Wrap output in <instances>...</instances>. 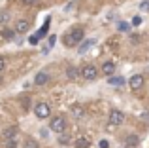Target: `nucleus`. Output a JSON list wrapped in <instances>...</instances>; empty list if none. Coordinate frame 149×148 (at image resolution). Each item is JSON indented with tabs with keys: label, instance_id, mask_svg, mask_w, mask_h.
Masks as SVG:
<instances>
[{
	"label": "nucleus",
	"instance_id": "nucleus-1",
	"mask_svg": "<svg viewBox=\"0 0 149 148\" xmlns=\"http://www.w3.org/2000/svg\"><path fill=\"white\" fill-rule=\"evenodd\" d=\"M83 40V29L81 27H76V29H72L68 34L64 36V44L66 46H76L77 42Z\"/></svg>",
	"mask_w": 149,
	"mask_h": 148
},
{
	"label": "nucleus",
	"instance_id": "nucleus-2",
	"mask_svg": "<svg viewBox=\"0 0 149 148\" xmlns=\"http://www.w3.org/2000/svg\"><path fill=\"white\" fill-rule=\"evenodd\" d=\"M49 127H51V131H55V133H61V135H62V131L66 129V120L62 118V116H55V118L51 120Z\"/></svg>",
	"mask_w": 149,
	"mask_h": 148
},
{
	"label": "nucleus",
	"instance_id": "nucleus-3",
	"mask_svg": "<svg viewBox=\"0 0 149 148\" xmlns=\"http://www.w3.org/2000/svg\"><path fill=\"white\" fill-rule=\"evenodd\" d=\"M34 114H36V118L44 120V118H47L51 114V106L47 103H40V104H36V108H34Z\"/></svg>",
	"mask_w": 149,
	"mask_h": 148
},
{
	"label": "nucleus",
	"instance_id": "nucleus-4",
	"mask_svg": "<svg viewBox=\"0 0 149 148\" xmlns=\"http://www.w3.org/2000/svg\"><path fill=\"white\" fill-rule=\"evenodd\" d=\"M123 120H125V114L121 110H111L109 116H108V123L109 125H121Z\"/></svg>",
	"mask_w": 149,
	"mask_h": 148
},
{
	"label": "nucleus",
	"instance_id": "nucleus-5",
	"mask_svg": "<svg viewBox=\"0 0 149 148\" xmlns=\"http://www.w3.org/2000/svg\"><path fill=\"white\" fill-rule=\"evenodd\" d=\"M128 85H130L132 91H138V89L143 87V76L142 74H134V76L128 80Z\"/></svg>",
	"mask_w": 149,
	"mask_h": 148
},
{
	"label": "nucleus",
	"instance_id": "nucleus-6",
	"mask_svg": "<svg viewBox=\"0 0 149 148\" xmlns=\"http://www.w3.org/2000/svg\"><path fill=\"white\" fill-rule=\"evenodd\" d=\"M85 80H96V76H98V70H96L95 65H87V67H83V70H81Z\"/></svg>",
	"mask_w": 149,
	"mask_h": 148
},
{
	"label": "nucleus",
	"instance_id": "nucleus-7",
	"mask_svg": "<svg viewBox=\"0 0 149 148\" xmlns=\"http://www.w3.org/2000/svg\"><path fill=\"white\" fill-rule=\"evenodd\" d=\"M49 82V74L47 72H38L36 76H34V84L36 85H44Z\"/></svg>",
	"mask_w": 149,
	"mask_h": 148
},
{
	"label": "nucleus",
	"instance_id": "nucleus-8",
	"mask_svg": "<svg viewBox=\"0 0 149 148\" xmlns=\"http://www.w3.org/2000/svg\"><path fill=\"white\" fill-rule=\"evenodd\" d=\"M29 21H26V19H19L17 23H15V32H26V30H29Z\"/></svg>",
	"mask_w": 149,
	"mask_h": 148
},
{
	"label": "nucleus",
	"instance_id": "nucleus-9",
	"mask_svg": "<svg viewBox=\"0 0 149 148\" xmlns=\"http://www.w3.org/2000/svg\"><path fill=\"white\" fill-rule=\"evenodd\" d=\"M49 27H51V17H47V19H45V23H44V27H42V29H40V30H38V32H36V36H38V38H44V36H45V34H47V30H49Z\"/></svg>",
	"mask_w": 149,
	"mask_h": 148
},
{
	"label": "nucleus",
	"instance_id": "nucleus-10",
	"mask_svg": "<svg viewBox=\"0 0 149 148\" xmlns=\"http://www.w3.org/2000/svg\"><path fill=\"white\" fill-rule=\"evenodd\" d=\"M125 78L123 76H111V78H108V84L109 85H125Z\"/></svg>",
	"mask_w": 149,
	"mask_h": 148
},
{
	"label": "nucleus",
	"instance_id": "nucleus-11",
	"mask_svg": "<svg viewBox=\"0 0 149 148\" xmlns=\"http://www.w3.org/2000/svg\"><path fill=\"white\" fill-rule=\"evenodd\" d=\"M2 135H4V137L8 139V141H13V137L17 135V125H11L10 129H6V131H4Z\"/></svg>",
	"mask_w": 149,
	"mask_h": 148
},
{
	"label": "nucleus",
	"instance_id": "nucleus-12",
	"mask_svg": "<svg viewBox=\"0 0 149 148\" xmlns=\"http://www.w3.org/2000/svg\"><path fill=\"white\" fill-rule=\"evenodd\" d=\"M102 72H104L106 76H111V74L115 72V65L113 63H104L102 65Z\"/></svg>",
	"mask_w": 149,
	"mask_h": 148
},
{
	"label": "nucleus",
	"instance_id": "nucleus-13",
	"mask_svg": "<svg viewBox=\"0 0 149 148\" xmlns=\"http://www.w3.org/2000/svg\"><path fill=\"white\" fill-rule=\"evenodd\" d=\"M66 74H68V78L70 80H77V76H79V68L77 67H68V70H66Z\"/></svg>",
	"mask_w": 149,
	"mask_h": 148
},
{
	"label": "nucleus",
	"instance_id": "nucleus-14",
	"mask_svg": "<svg viewBox=\"0 0 149 148\" xmlns=\"http://www.w3.org/2000/svg\"><path fill=\"white\" fill-rule=\"evenodd\" d=\"M72 114L76 116V118H81V116L85 114V108H83V106H79V104H76V106L72 108Z\"/></svg>",
	"mask_w": 149,
	"mask_h": 148
},
{
	"label": "nucleus",
	"instance_id": "nucleus-15",
	"mask_svg": "<svg viewBox=\"0 0 149 148\" xmlns=\"http://www.w3.org/2000/svg\"><path fill=\"white\" fill-rule=\"evenodd\" d=\"M76 148H89V139L79 137V139L76 141Z\"/></svg>",
	"mask_w": 149,
	"mask_h": 148
},
{
	"label": "nucleus",
	"instance_id": "nucleus-16",
	"mask_svg": "<svg viewBox=\"0 0 149 148\" xmlns=\"http://www.w3.org/2000/svg\"><path fill=\"white\" fill-rule=\"evenodd\" d=\"M138 142H140V139L138 137H136V135H130V137H128L127 139V146H138Z\"/></svg>",
	"mask_w": 149,
	"mask_h": 148
},
{
	"label": "nucleus",
	"instance_id": "nucleus-17",
	"mask_svg": "<svg viewBox=\"0 0 149 148\" xmlns=\"http://www.w3.org/2000/svg\"><path fill=\"white\" fill-rule=\"evenodd\" d=\"M2 36L6 38V40H13L15 32H13V30H10V29H4V30H2Z\"/></svg>",
	"mask_w": 149,
	"mask_h": 148
},
{
	"label": "nucleus",
	"instance_id": "nucleus-18",
	"mask_svg": "<svg viewBox=\"0 0 149 148\" xmlns=\"http://www.w3.org/2000/svg\"><path fill=\"white\" fill-rule=\"evenodd\" d=\"M91 46H93V40H87L85 44H81V46H79V49H77V51H79V53H85L89 48H91Z\"/></svg>",
	"mask_w": 149,
	"mask_h": 148
},
{
	"label": "nucleus",
	"instance_id": "nucleus-19",
	"mask_svg": "<svg viewBox=\"0 0 149 148\" xmlns=\"http://www.w3.org/2000/svg\"><path fill=\"white\" fill-rule=\"evenodd\" d=\"M132 25L140 27V25H142V17H140V15H134V17H132Z\"/></svg>",
	"mask_w": 149,
	"mask_h": 148
},
{
	"label": "nucleus",
	"instance_id": "nucleus-20",
	"mask_svg": "<svg viewBox=\"0 0 149 148\" xmlns=\"http://www.w3.org/2000/svg\"><path fill=\"white\" fill-rule=\"evenodd\" d=\"M117 29H119V30H125V32H127V30L130 29V25H128V23H123V21H121L119 25H117Z\"/></svg>",
	"mask_w": 149,
	"mask_h": 148
},
{
	"label": "nucleus",
	"instance_id": "nucleus-21",
	"mask_svg": "<svg viewBox=\"0 0 149 148\" xmlns=\"http://www.w3.org/2000/svg\"><path fill=\"white\" fill-rule=\"evenodd\" d=\"M58 142H61V144H68L70 137H68V135H61V137H58Z\"/></svg>",
	"mask_w": 149,
	"mask_h": 148
},
{
	"label": "nucleus",
	"instance_id": "nucleus-22",
	"mask_svg": "<svg viewBox=\"0 0 149 148\" xmlns=\"http://www.w3.org/2000/svg\"><path fill=\"white\" fill-rule=\"evenodd\" d=\"M25 148H38V142L32 141V139H29V141H26V144H25Z\"/></svg>",
	"mask_w": 149,
	"mask_h": 148
},
{
	"label": "nucleus",
	"instance_id": "nucleus-23",
	"mask_svg": "<svg viewBox=\"0 0 149 148\" xmlns=\"http://www.w3.org/2000/svg\"><path fill=\"white\" fill-rule=\"evenodd\" d=\"M140 10H142V11H149V0H143V2L140 4Z\"/></svg>",
	"mask_w": 149,
	"mask_h": 148
},
{
	"label": "nucleus",
	"instance_id": "nucleus-24",
	"mask_svg": "<svg viewBox=\"0 0 149 148\" xmlns=\"http://www.w3.org/2000/svg\"><path fill=\"white\" fill-rule=\"evenodd\" d=\"M38 40H40L38 36H30V38H29V42H30V44H38Z\"/></svg>",
	"mask_w": 149,
	"mask_h": 148
},
{
	"label": "nucleus",
	"instance_id": "nucleus-25",
	"mask_svg": "<svg viewBox=\"0 0 149 148\" xmlns=\"http://www.w3.org/2000/svg\"><path fill=\"white\" fill-rule=\"evenodd\" d=\"M38 0H23V4H26V6H32V4H36Z\"/></svg>",
	"mask_w": 149,
	"mask_h": 148
},
{
	"label": "nucleus",
	"instance_id": "nucleus-26",
	"mask_svg": "<svg viewBox=\"0 0 149 148\" xmlns=\"http://www.w3.org/2000/svg\"><path fill=\"white\" fill-rule=\"evenodd\" d=\"M109 144H108V141H100V148H108Z\"/></svg>",
	"mask_w": 149,
	"mask_h": 148
},
{
	"label": "nucleus",
	"instance_id": "nucleus-27",
	"mask_svg": "<svg viewBox=\"0 0 149 148\" xmlns=\"http://www.w3.org/2000/svg\"><path fill=\"white\" fill-rule=\"evenodd\" d=\"M55 40H57V38H55V36H51V38H49V48H53V44H55Z\"/></svg>",
	"mask_w": 149,
	"mask_h": 148
},
{
	"label": "nucleus",
	"instance_id": "nucleus-28",
	"mask_svg": "<svg viewBox=\"0 0 149 148\" xmlns=\"http://www.w3.org/2000/svg\"><path fill=\"white\" fill-rule=\"evenodd\" d=\"M2 68H4V59L0 57V72H2Z\"/></svg>",
	"mask_w": 149,
	"mask_h": 148
},
{
	"label": "nucleus",
	"instance_id": "nucleus-29",
	"mask_svg": "<svg viewBox=\"0 0 149 148\" xmlns=\"http://www.w3.org/2000/svg\"><path fill=\"white\" fill-rule=\"evenodd\" d=\"M143 118H146V120H149V112H146V114H143Z\"/></svg>",
	"mask_w": 149,
	"mask_h": 148
}]
</instances>
